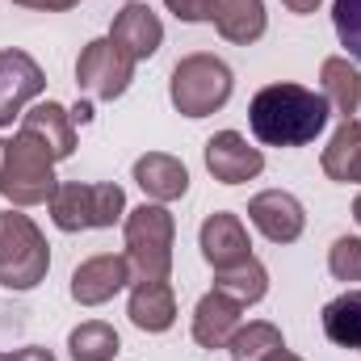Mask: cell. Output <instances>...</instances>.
Returning <instances> with one entry per match:
<instances>
[{
    "mask_svg": "<svg viewBox=\"0 0 361 361\" xmlns=\"http://www.w3.org/2000/svg\"><path fill=\"white\" fill-rule=\"evenodd\" d=\"M332 105L324 92L302 89V85H265L248 105L252 135L265 147H302L328 126Z\"/></svg>",
    "mask_w": 361,
    "mask_h": 361,
    "instance_id": "obj_1",
    "label": "cell"
},
{
    "mask_svg": "<svg viewBox=\"0 0 361 361\" xmlns=\"http://www.w3.org/2000/svg\"><path fill=\"white\" fill-rule=\"evenodd\" d=\"M0 193L13 206H38L55 193V156L34 135L17 130V139H0Z\"/></svg>",
    "mask_w": 361,
    "mask_h": 361,
    "instance_id": "obj_2",
    "label": "cell"
},
{
    "mask_svg": "<svg viewBox=\"0 0 361 361\" xmlns=\"http://www.w3.org/2000/svg\"><path fill=\"white\" fill-rule=\"evenodd\" d=\"M51 269L47 235L34 227L30 214L0 210V286L8 290H34Z\"/></svg>",
    "mask_w": 361,
    "mask_h": 361,
    "instance_id": "obj_3",
    "label": "cell"
},
{
    "mask_svg": "<svg viewBox=\"0 0 361 361\" xmlns=\"http://www.w3.org/2000/svg\"><path fill=\"white\" fill-rule=\"evenodd\" d=\"M169 97L185 118H206L214 109L227 105L231 97V68L214 55H185L177 68H173V80H169Z\"/></svg>",
    "mask_w": 361,
    "mask_h": 361,
    "instance_id": "obj_4",
    "label": "cell"
},
{
    "mask_svg": "<svg viewBox=\"0 0 361 361\" xmlns=\"http://www.w3.org/2000/svg\"><path fill=\"white\" fill-rule=\"evenodd\" d=\"M173 235H177V223L164 206L143 202L139 210L126 214V261L135 269V281L173 273Z\"/></svg>",
    "mask_w": 361,
    "mask_h": 361,
    "instance_id": "obj_5",
    "label": "cell"
},
{
    "mask_svg": "<svg viewBox=\"0 0 361 361\" xmlns=\"http://www.w3.org/2000/svg\"><path fill=\"white\" fill-rule=\"evenodd\" d=\"M51 219L59 231H92V227H114L126 210V193L122 185H55L51 193Z\"/></svg>",
    "mask_w": 361,
    "mask_h": 361,
    "instance_id": "obj_6",
    "label": "cell"
},
{
    "mask_svg": "<svg viewBox=\"0 0 361 361\" xmlns=\"http://www.w3.org/2000/svg\"><path fill=\"white\" fill-rule=\"evenodd\" d=\"M76 80L97 101H114L130 89L135 80V59L114 42V38H92L76 59Z\"/></svg>",
    "mask_w": 361,
    "mask_h": 361,
    "instance_id": "obj_7",
    "label": "cell"
},
{
    "mask_svg": "<svg viewBox=\"0 0 361 361\" xmlns=\"http://www.w3.org/2000/svg\"><path fill=\"white\" fill-rule=\"evenodd\" d=\"M248 219L257 223V231L273 244H294L307 227V210L294 193L286 189H265L248 202Z\"/></svg>",
    "mask_w": 361,
    "mask_h": 361,
    "instance_id": "obj_8",
    "label": "cell"
},
{
    "mask_svg": "<svg viewBox=\"0 0 361 361\" xmlns=\"http://www.w3.org/2000/svg\"><path fill=\"white\" fill-rule=\"evenodd\" d=\"M206 169L223 185H244L265 173V156L257 147H248V139L240 130H219L214 139H206Z\"/></svg>",
    "mask_w": 361,
    "mask_h": 361,
    "instance_id": "obj_9",
    "label": "cell"
},
{
    "mask_svg": "<svg viewBox=\"0 0 361 361\" xmlns=\"http://www.w3.org/2000/svg\"><path fill=\"white\" fill-rule=\"evenodd\" d=\"M42 89H47L42 68H38L25 51L4 47V51H0V126H8L13 114H21V105L34 101Z\"/></svg>",
    "mask_w": 361,
    "mask_h": 361,
    "instance_id": "obj_10",
    "label": "cell"
},
{
    "mask_svg": "<svg viewBox=\"0 0 361 361\" xmlns=\"http://www.w3.org/2000/svg\"><path fill=\"white\" fill-rule=\"evenodd\" d=\"M130 277H135V269H130L126 252H122V257H118V252H101V257L85 261L80 269L72 273V298H76L80 307H101V302H109Z\"/></svg>",
    "mask_w": 361,
    "mask_h": 361,
    "instance_id": "obj_11",
    "label": "cell"
},
{
    "mask_svg": "<svg viewBox=\"0 0 361 361\" xmlns=\"http://www.w3.org/2000/svg\"><path fill=\"white\" fill-rule=\"evenodd\" d=\"M197 244H202V257H206L214 269H231V265H240V261L252 257V252H248L252 244H248V231H244L240 214H227V210H219V214H210V219L202 223Z\"/></svg>",
    "mask_w": 361,
    "mask_h": 361,
    "instance_id": "obj_12",
    "label": "cell"
},
{
    "mask_svg": "<svg viewBox=\"0 0 361 361\" xmlns=\"http://www.w3.org/2000/svg\"><path fill=\"white\" fill-rule=\"evenodd\" d=\"M109 38L139 63V59H152L156 51H160V42H164V25H160V17L147 8V4H139V0H130L118 17H114V30H109Z\"/></svg>",
    "mask_w": 361,
    "mask_h": 361,
    "instance_id": "obj_13",
    "label": "cell"
},
{
    "mask_svg": "<svg viewBox=\"0 0 361 361\" xmlns=\"http://www.w3.org/2000/svg\"><path fill=\"white\" fill-rule=\"evenodd\" d=\"M126 315L143 332H169L173 319H177V298H173L169 277H143V281H135Z\"/></svg>",
    "mask_w": 361,
    "mask_h": 361,
    "instance_id": "obj_14",
    "label": "cell"
},
{
    "mask_svg": "<svg viewBox=\"0 0 361 361\" xmlns=\"http://www.w3.org/2000/svg\"><path fill=\"white\" fill-rule=\"evenodd\" d=\"M240 311H244V307H240L235 298L210 290V294L197 302V311H193V341H197L202 349H227V341H231L235 328H240Z\"/></svg>",
    "mask_w": 361,
    "mask_h": 361,
    "instance_id": "obj_15",
    "label": "cell"
},
{
    "mask_svg": "<svg viewBox=\"0 0 361 361\" xmlns=\"http://www.w3.org/2000/svg\"><path fill=\"white\" fill-rule=\"evenodd\" d=\"M21 130L34 135L38 143H47L55 160H68V156L76 152V126H72V114H68L59 101H42V105H34V109L21 118Z\"/></svg>",
    "mask_w": 361,
    "mask_h": 361,
    "instance_id": "obj_16",
    "label": "cell"
},
{
    "mask_svg": "<svg viewBox=\"0 0 361 361\" xmlns=\"http://www.w3.org/2000/svg\"><path fill=\"white\" fill-rule=\"evenodd\" d=\"M135 180H139V189H143L152 202H177L180 193L189 189L185 164H180L177 156H169V152H147V156H139V160H135Z\"/></svg>",
    "mask_w": 361,
    "mask_h": 361,
    "instance_id": "obj_17",
    "label": "cell"
},
{
    "mask_svg": "<svg viewBox=\"0 0 361 361\" xmlns=\"http://www.w3.org/2000/svg\"><path fill=\"white\" fill-rule=\"evenodd\" d=\"M210 21L219 25V34L227 42L248 47V42H257L265 34V0H214Z\"/></svg>",
    "mask_w": 361,
    "mask_h": 361,
    "instance_id": "obj_18",
    "label": "cell"
},
{
    "mask_svg": "<svg viewBox=\"0 0 361 361\" xmlns=\"http://www.w3.org/2000/svg\"><path fill=\"white\" fill-rule=\"evenodd\" d=\"M319 80H324V101H328L341 118H353V114H357V105H361V72L349 63V59H341V55L324 59Z\"/></svg>",
    "mask_w": 361,
    "mask_h": 361,
    "instance_id": "obj_19",
    "label": "cell"
},
{
    "mask_svg": "<svg viewBox=\"0 0 361 361\" xmlns=\"http://www.w3.org/2000/svg\"><path fill=\"white\" fill-rule=\"evenodd\" d=\"M214 290L227 294V298H235L240 307H252V302L265 298L269 273H265V265H261L257 257H248V261H240V265H231V269H214Z\"/></svg>",
    "mask_w": 361,
    "mask_h": 361,
    "instance_id": "obj_20",
    "label": "cell"
},
{
    "mask_svg": "<svg viewBox=\"0 0 361 361\" xmlns=\"http://www.w3.org/2000/svg\"><path fill=\"white\" fill-rule=\"evenodd\" d=\"M324 332L341 349H361V290H349L324 307Z\"/></svg>",
    "mask_w": 361,
    "mask_h": 361,
    "instance_id": "obj_21",
    "label": "cell"
},
{
    "mask_svg": "<svg viewBox=\"0 0 361 361\" xmlns=\"http://www.w3.org/2000/svg\"><path fill=\"white\" fill-rule=\"evenodd\" d=\"M357 152H361V122L345 118L336 126V135L328 139V147H324V173L332 180H349V169H353Z\"/></svg>",
    "mask_w": 361,
    "mask_h": 361,
    "instance_id": "obj_22",
    "label": "cell"
},
{
    "mask_svg": "<svg viewBox=\"0 0 361 361\" xmlns=\"http://www.w3.org/2000/svg\"><path fill=\"white\" fill-rule=\"evenodd\" d=\"M286 341H281V332L265 324V319H257V324H248V328H235V336L227 341V353L231 361H261L269 357L273 349H281Z\"/></svg>",
    "mask_w": 361,
    "mask_h": 361,
    "instance_id": "obj_23",
    "label": "cell"
},
{
    "mask_svg": "<svg viewBox=\"0 0 361 361\" xmlns=\"http://www.w3.org/2000/svg\"><path fill=\"white\" fill-rule=\"evenodd\" d=\"M68 349H72L76 361H109L118 353V332L101 319H89L68 336Z\"/></svg>",
    "mask_w": 361,
    "mask_h": 361,
    "instance_id": "obj_24",
    "label": "cell"
},
{
    "mask_svg": "<svg viewBox=\"0 0 361 361\" xmlns=\"http://www.w3.org/2000/svg\"><path fill=\"white\" fill-rule=\"evenodd\" d=\"M332 25L341 47L353 59H361V0H332Z\"/></svg>",
    "mask_w": 361,
    "mask_h": 361,
    "instance_id": "obj_25",
    "label": "cell"
},
{
    "mask_svg": "<svg viewBox=\"0 0 361 361\" xmlns=\"http://www.w3.org/2000/svg\"><path fill=\"white\" fill-rule=\"evenodd\" d=\"M328 269L336 281H361V240L357 235H341L328 252Z\"/></svg>",
    "mask_w": 361,
    "mask_h": 361,
    "instance_id": "obj_26",
    "label": "cell"
},
{
    "mask_svg": "<svg viewBox=\"0 0 361 361\" xmlns=\"http://www.w3.org/2000/svg\"><path fill=\"white\" fill-rule=\"evenodd\" d=\"M164 4L180 21H210L214 17V0H164Z\"/></svg>",
    "mask_w": 361,
    "mask_h": 361,
    "instance_id": "obj_27",
    "label": "cell"
},
{
    "mask_svg": "<svg viewBox=\"0 0 361 361\" xmlns=\"http://www.w3.org/2000/svg\"><path fill=\"white\" fill-rule=\"evenodd\" d=\"M13 4H25V8H42V13H63V8H72V4H80V0H13Z\"/></svg>",
    "mask_w": 361,
    "mask_h": 361,
    "instance_id": "obj_28",
    "label": "cell"
},
{
    "mask_svg": "<svg viewBox=\"0 0 361 361\" xmlns=\"http://www.w3.org/2000/svg\"><path fill=\"white\" fill-rule=\"evenodd\" d=\"M0 361H55L51 349H17V353H0Z\"/></svg>",
    "mask_w": 361,
    "mask_h": 361,
    "instance_id": "obj_29",
    "label": "cell"
},
{
    "mask_svg": "<svg viewBox=\"0 0 361 361\" xmlns=\"http://www.w3.org/2000/svg\"><path fill=\"white\" fill-rule=\"evenodd\" d=\"M281 4H286L290 13H315V8H319V0H281Z\"/></svg>",
    "mask_w": 361,
    "mask_h": 361,
    "instance_id": "obj_30",
    "label": "cell"
},
{
    "mask_svg": "<svg viewBox=\"0 0 361 361\" xmlns=\"http://www.w3.org/2000/svg\"><path fill=\"white\" fill-rule=\"evenodd\" d=\"M261 361H302V357H294V353H290V349L281 345V349H273L269 357H261Z\"/></svg>",
    "mask_w": 361,
    "mask_h": 361,
    "instance_id": "obj_31",
    "label": "cell"
},
{
    "mask_svg": "<svg viewBox=\"0 0 361 361\" xmlns=\"http://www.w3.org/2000/svg\"><path fill=\"white\" fill-rule=\"evenodd\" d=\"M349 180H361V152H357V160H353V169H349Z\"/></svg>",
    "mask_w": 361,
    "mask_h": 361,
    "instance_id": "obj_32",
    "label": "cell"
},
{
    "mask_svg": "<svg viewBox=\"0 0 361 361\" xmlns=\"http://www.w3.org/2000/svg\"><path fill=\"white\" fill-rule=\"evenodd\" d=\"M353 219L361 223V193H357V202H353Z\"/></svg>",
    "mask_w": 361,
    "mask_h": 361,
    "instance_id": "obj_33",
    "label": "cell"
}]
</instances>
